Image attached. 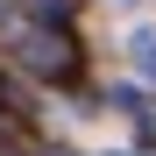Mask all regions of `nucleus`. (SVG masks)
<instances>
[{"instance_id": "nucleus-1", "label": "nucleus", "mask_w": 156, "mask_h": 156, "mask_svg": "<svg viewBox=\"0 0 156 156\" xmlns=\"http://www.w3.org/2000/svg\"><path fill=\"white\" fill-rule=\"evenodd\" d=\"M142 64H149V71H156V43H142Z\"/></svg>"}]
</instances>
